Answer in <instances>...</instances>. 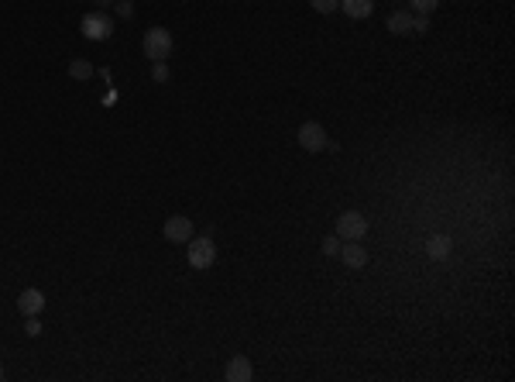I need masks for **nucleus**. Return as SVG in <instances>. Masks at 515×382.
I'll return each instance as SVG.
<instances>
[{"label": "nucleus", "instance_id": "nucleus-1", "mask_svg": "<svg viewBox=\"0 0 515 382\" xmlns=\"http://www.w3.org/2000/svg\"><path fill=\"white\" fill-rule=\"evenodd\" d=\"M141 48H145V55H148L152 62H165V59L172 55V35H168V28H148Z\"/></svg>", "mask_w": 515, "mask_h": 382}, {"label": "nucleus", "instance_id": "nucleus-2", "mask_svg": "<svg viewBox=\"0 0 515 382\" xmlns=\"http://www.w3.org/2000/svg\"><path fill=\"white\" fill-rule=\"evenodd\" d=\"M368 234V220H364V213L357 211H347L337 217V238L340 241H361Z\"/></svg>", "mask_w": 515, "mask_h": 382}, {"label": "nucleus", "instance_id": "nucleus-3", "mask_svg": "<svg viewBox=\"0 0 515 382\" xmlns=\"http://www.w3.org/2000/svg\"><path fill=\"white\" fill-rule=\"evenodd\" d=\"M186 245H189V265H193V269H210V265L217 262V245H213L210 234L189 238Z\"/></svg>", "mask_w": 515, "mask_h": 382}, {"label": "nucleus", "instance_id": "nucleus-4", "mask_svg": "<svg viewBox=\"0 0 515 382\" xmlns=\"http://www.w3.org/2000/svg\"><path fill=\"white\" fill-rule=\"evenodd\" d=\"M299 145L306 152H323L330 145V134H326V127L319 125V121H306V125L299 127Z\"/></svg>", "mask_w": 515, "mask_h": 382}, {"label": "nucleus", "instance_id": "nucleus-5", "mask_svg": "<svg viewBox=\"0 0 515 382\" xmlns=\"http://www.w3.org/2000/svg\"><path fill=\"white\" fill-rule=\"evenodd\" d=\"M110 31H114V24H110V17L103 10H93V14L82 17V35L89 42H103V38H110Z\"/></svg>", "mask_w": 515, "mask_h": 382}, {"label": "nucleus", "instance_id": "nucleus-6", "mask_svg": "<svg viewBox=\"0 0 515 382\" xmlns=\"http://www.w3.org/2000/svg\"><path fill=\"white\" fill-rule=\"evenodd\" d=\"M165 238L172 241V245H186L189 238H193V220L186 217V213H175V217H168L165 220Z\"/></svg>", "mask_w": 515, "mask_h": 382}, {"label": "nucleus", "instance_id": "nucleus-7", "mask_svg": "<svg viewBox=\"0 0 515 382\" xmlns=\"http://www.w3.org/2000/svg\"><path fill=\"white\" fill-rule=\"evenodd\" d=\"M254 376V369H251V362L244 358V355H234L231 362H227V369H224V379L227 382H247Z\"/></svg>", "mask_w": 515, "mask_h": 382}, {"label": "nucleus", "instance_id": "nucleus-8", "mask_svg": "<svg viewBox=\"0 0 515 382\" xmlns=\"http://www.w3.org/2000/svg\"><path fill=\"white\" fill-rule=\"evenodd\" d=\"M340 258L347 269H364L368 265V248H361V241H344L340 245Z\"/></svg>", "mask_w": 515, "mask_h": 382}, {"label": "nucleus", "instance_id": "nucleus-9", "mask_svg": "<svg viewBox=\"0 0 515 382\" xmlns=\"http://www.w3.org/2000/svg\"><path fill=\"white\" fill-rule=\"evenodd\" d=\"M17 310H21L24 317H38L41 310H45V297H41V290H24V293L17 297Z\"/></svg>", "mask_w": 515, "mask_h": 382}, {"label": "nucleus", "instance_id": "nucleus-10", "mask_svg": "<svg viewBox=\"0 0 515 382\" xmlns=\"http://www.w3.org/2000/svg\"><path fill=\"white\" fill-rule=\"evenodd\" d=\"M340 10L347 14V17H371V10H375V0H340Z\"/></svg>", "mask_w": 515, "mask_h": 382}, {"label": "nucleus", "instance_id": "nucleus-11", "mask_svg": "<svg viewBox=\"0 0 515 382\" xmlns=\"http://www.w3.org/2000/svg\"><path fill=\"white\" fill-rule=\"evenodd\" d=\"M389 31H392V35H409V31H412V14H409V10H396V14L389 17Z\"/></svg>", "mask_w": 515, "mask_h": 382}, {"label": "nucleus", "instance_id": "nucleus-12", "mask_svg": "<svg viewBox=\"0 0 515 382\" xmlns=\"http://www.w3.org/2000/svg\"><path fill=\"white\" fill-rule=\"evenodd\" d=\"M426 252H430V258H447L450 255V238L447 234H433L426 241Z\"/></svg>", "mask_w": 515, "mask_h": 382}, {"label": "nucleus", "instance_id": "nucleus-13", "mask_svg": "<svg viewBox=\"0 0 515 382\" xmlns=\"http://www.w3.org/2000/svg\"><path fill=\"white\" fill-rule=\"evenodd\" d=\"M69 76H73V80H82V83H86V80L93 76V66H89L86 59H73V62H69Z\"/></svg>", "mask_w": 515, "mask_h": 382}, {"label": "nucleus", "instance_id": "nucleus-14", "mask_svg": "<svg viewBox=\"0 0 515 382\" xmlns=\"http://www.w3.org/2000/svg\"><path fill=\"white\" fill-rule=\"evenodd\" d=\"M319 248H323V255H340V238L337 234H326Z\"/></svg>", "mask_w": 515, "mask_h": 382}, {"label": "nucleus", "instance_id": "nucleus-15", "mask_svg": "<svg viewBox=\"0 0 515 382\" xmlns=\"http://www.w3.org/2000/svg\"><path fill=\"white\" fill-rule=\"evenodd\" d=\"M310 3H313V10H319V14H333L340 7V0H310Z\"/></svg>", "mask_w": 515, "mask_h": 382}, {"label": "nucleus", "instance_id": "nucleus-16", "mask_svg": "<svg viewBox=\"0 0 515 382\" xmlns=\"http://www.w3.org/2000/svg\"><path fill=\"white\" fill-rule=\"evenodd\" d=\"M436 7H440V0H412V10L416 14H433Z\"/></svg>", "mask_w": 515, "mask_h": 382}, {"label": "nucleus", "instance_id": "nucleus-17", "mask_svg": "<svg viewBox=\"0 0 515 382\" xmlns=\"http://www.w3.org/2000/svg\"><path fill=\"white\" fill-rule=\"evenodd\" d=\"M24 334H28V338H38V334H41V320H38V317H28V320H24Z\"/></svg>", "mask_w": 515, "mask_h": 382}, {"label": "nucleus", "instance_id": "nucleus-18", "mask_svg": "<svg viewBox=\"0 0 515 382\" xmlns=\"http://www.w3.org/2000/svg\"><path fill=\"white\" fill-rule=\"evenodd\" d=\"M152 80H155V83H168V66H165V62H155V69H152Z\"/></svg>", "mask_w": 515, "mask_h": 382}, {"label": "nucleus", "instance_id": "nucleus-19", "mask_svg": "<svg viewBox=\"0 0 515 382\" xmlns=\"http://www.w3.org/2000/svg\"><path fill=\"white\" fill-rule=\"evenodd\" d=\"M131 10H134V7H131V0H117V14H120V17H131Z\"/></svg>", "mask_w": 515, "mask_h": 382}, {"label": "nucleus", "instance_id": "nucleus-20", "mask_svg": "<svg viewBox=\"0 0 515 382\" xmlns=\"http://www.w3.org/2000/svg\"><path fill=\"white\" fill-rule=\"evenodd\" d=\"M93 3H96V7H107V3H114V0H93Z\"/></svg>", "mask_w": 515, "mask_h": 382}, {"label": "nucleus", "instance_id": "nucleus-21", "mask_svg": "<svg viewBox=\"0 0 515 382\" xmlns=\"http://www.w3.org/2000/svg\"><path fill=\"white\" fill-rule=\"evenodd\" d=\"M0 379H3V365H0Z\"/></svg>", "mask_w": 515, "mask_h": 382}]
</instances>
